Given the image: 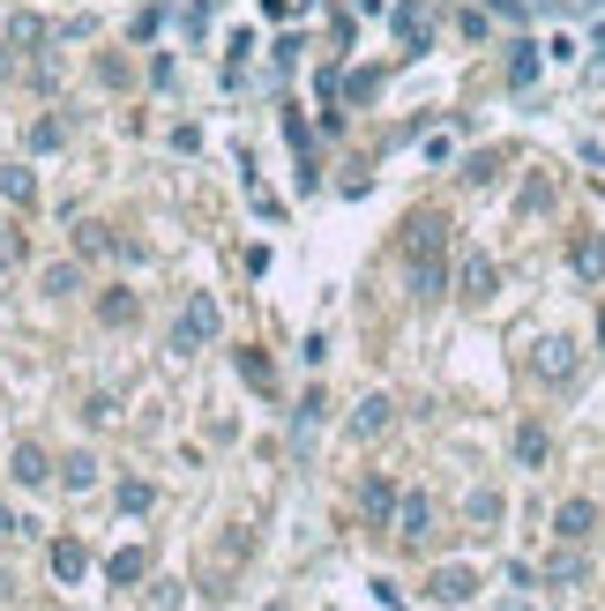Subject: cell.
Here are the masks:
<instances>
[{"instance_id":"obj_1","label":"cell","mask_w":605,"mask_h":611,"mask_svg":"<svg viewBox=\"0 0 605 611\" xmlns=\"http://www.w3.org/2000/svg\"><path fill=\"white\" fill-rule=\"evenodd\" d=\"M403 262H411V298H449V224L419 209V217L403 224Z\"/></svg>"},{"instance_id":"obj_2","label":"cell","mask_w":605,"mask_h":611,"mask_svg":"<svg viewBox=\"0 0 605 611\" xmlns=\"http://www.w3.org/2000/svg\"><path fill=\"white\" fill-rule=\"evenodd\" d=\"M209 336H217V298L195 292L187 306H179V321H173V351H202Z\"/></svg>"},{"instance_id":"obj_3","label":"cell","mask_w":605,"mask_h":611,"mask_svg":"<svg viewBox=\"0 0 605 611\" xmlns=\"http://www.w3.org/2000/svg\"><path fill=\"white\" fill-rule=\"evenodd\" d=\"M389 530H397L403 544H427V538H433V500H427V492H397V507H389Z\"/></svg>"},{"instance_id":"obj_4","label":"cell","mask_w":605,"mask_h":611,"mask_svg":"<svg viewBox=\"0 0 605 611\" xmlns=\"http://www.w3.org/2000/svg\"><path fill=\"white\" fill-rule=\"evenodd\" d=\"M456 284H463V298H471V306H486V298L501 292V269H494V254H463V276H456Z\"/></svg>"},{"instance_id":"obj_5","label":"cell","mask_w":605,"mask_h":611,"mask_svg":"<svg viewBox=\"0 0 605 611\" xmlns=\"http://www.w3.org/2000/svg\"><path fill=\"white\" fill-rule=\"evenodd\" d=\"M8 477L16 485H52V455L38 441H16V455H8Z\"/></svg>"},{"instance_id":"obj_6","label":"cell","mask_w":605,"mask_h":611,"mask_svg":"<svg viewBox=\"0 0 605 611\" xmlns=\"http://www.w3.org/2000/svg\"><path fill=\"white\" fill-rule=\"evenodd\" d=\"M591 530H598V507H591V500H560L554 507V538L560 544H583Z\"/></svg>"},{"instance_id":"obj_7","label":"cell","mask_w":605,"mask_h":611,"mask_svg":"<svg viewBox=\"0 0 605 611\" xmlns=\"http://www.w3.org/2000/svg\"><path fill=\"white\" fill-rule=\"evenodd\" d=\"M530 366H538V381H576V343H568V336H546Z\"/></svg>"},{"instance_id":"obj_8","label":"cell","mask_w":605,"mask_h":611,"mask_svg":"<svg viewBox=\"0 0 605 611\" xmlns=\"http://www.w3.org/2000/svg\"><path fill=\"white\" fill-rule=\"evenodd\" d=\"M397 46H403V60H419V52L433 46V23H427V8H419V0H403V16H397Z\"/></svg>"},{"instance_id":"obj_9","label":"cell","mask_w":605,"mask_h":611,"mask_svg":"<svg viewBox=\"0 0 605 611\" xmlns=\"http://www.w3.org/2000/svg\"><path fill=\"white\" fill-rule=\"evenodd\" d=\"M568 269H576L583 284H605V239H598V231H576V246H568Z\"/></svg>"},{"instance_id":"obj_10","label":"cell","mask_w":605,"mask_h":611,"mask_svg":"<svg viewBox=\"0 0 605 611\" xmlns=\"http://www.w3.org/2000/svg\"><path fill=\"white\" fill-rule=\"evenodd\" d=\"M471 589H479V574H471V566H433L427 597H433V604H463Z\"/></svg>"},{"instance_id":"obj_11","label":"cell","mask_w":605,"mask_h":611,"mask_svg":"<svg viewBox=\"0 0 605 611\" xmlns=\"http://www.w3.org/2000/svg\"><path fill=\"white\" fill-rule=\"evenodd\" d=\"M143 574H150V552H143V544H127V552L105 560V582H113V589H135Z\"/></svg>"},{"instance_id":"obj_12","label":"cell","mask_w":605,"mask_h":611,"mask_svg":"<svg viewBox=\"0 0 605 611\" xmlns=\"http://www.w3.org/2000/svg\"><path fill=\"white\" fill-rule=\"evenodd\" d=\"M389 417H397V403H389V395H367V403L352 411V433H359V441H381V433H389Z\"/></svg>"},{"instance_id":"obj_13","label":"cell","mask_w":605,"mask_h":611,"mask_svg":"<svg viewBox=\"0 0 605 611\" xmlns=\"http://www.w3.org/2000/svg\"><path fill=\"white\" fill-rule=\"evenodd\" d=\"M82 574H90L82 538H52V582H82Z\"/></svg>"},{"instance_id":"obj_14","label":"cell","mask_w":605,"mask_h":611,"mask_svg":"<svg viewBox=\"0 0 605 611\" xmlns=\"http://www.w3.org/2000/svg\"><path fill=\"white\" fill-rule=\"evenodd\" d=\"M98 321H105V328H135V321H143V298H135V292H105L98 298Z\"/></svg>"},{"instance_id":"obj_15","label":"cell","mask_w":605,"mask_h":611,"mask_svg":"<svg viewBox=\"0 0 605 611\" xmlns=\"http://www.w3.org/2000/svg\"><path fill=\"white\" fill-rule=\"evenodd\" d=\"M546 455H554L546 425H516V463H524V470H546Z\"/></svg>"},{"instance_id":"obj_16","label":"cell","mask_w":605,"mask_h":611,"mask_svg":"<svg viewBox=\"0 0 605 611\" xmlns=\"http://www.w3.org/2000/svg\"><path fill=\"white\" fill-rule=\"evenodd\" d=\"M0 201H16V209H30V201H38V179H30L23 165H0Z\"/></svg>"},{"instance_id":"obj_17","label":"cell","mask_w":605,"mask_h":611,"mask_svg":"<svg viewBox=\"0 0 605 611\" xmlns=\"http://www.w3.org/2000/svg\"><path fill=\"white\" fill-rule=\"evenodd\" d=\"M546 582H554V589H583V552H576V544L546 560Z\"/></svg>"},{"instance_id":"obj_18","label":"cell","mask_w":605,"mask_h":611,"mask_svg":"<svg viewBox=\"0 0 605 611\" xmlns=\"http://www.w3.org/2000/svg\"><path fill=\"white\" fill-rule=\"evenodd\" d=\"M52 477H60L68 492H90V485H98V455H68V463L52 470Z\"/></svg>"},{"instance_id":"obj_19","label":"cell","mask_w":605,"mask_h":611,"mask_svg":"<svg viewBox=\"0 0 605 611\" xmlns=\"http://www.w3.org/2000/svg\"><path fill=\"white\" fill-rule=\"evenodd\" d=\"M508 82H516V90H530V82H538V46H524V38H516V52H508Z\"/></svg>"},{"instance_id":"obj_20","label":"cell","mask_w":605,"mask_h":611,"mask_svg":"<svg viewBox=\"0 0 605 611\" xmlns=\"http://www.w3.org/2000/svg\"><path fill=\"white\" fill-rule=\"evenodd\" d=\"M516 209H524V217H546V209H554V179L538 171V179H530L524 195H516Z\"/></svg>"},{"instance_id":"obj_21","label":"cell","mask_w":605,"mask_h":611,"mask_svg":"<svg viewBox=\"0 0 605 611\" xmlns=\"http://www.w3.org/2000/svg\"><path fill=\"white\" fill-rule=\"evenodd\" d=\"M8 46H16V52H38V46H46V23H38V16H16V23H8Z\"/></svg>"},{"instance_id":"obj_22","label":"cell","mask_w":605,"mask_h":611,"mask_svg":"<svg viewBox=\"0 0 605 611\" xmlns=\"http://www.w3.org/2000/svg\"><path fill=\"white\" fill-rule=\"evenodd\" d=\"M359 500H367V514H374V522H389V507H397V485H389V477H367V492H359Z\"/></svg>"},{"instance_id":"obj_23","label":"cell","mask_w":605,"mask_h":611,"mask_svg":"<svg viewBox=\"0 0 605 611\" xmlns=\"http://www.w3.org/2000/svg\"><path fill=\"white\" fill-rule=\"evenodd\" d=\"M46 292L52 298H76L82 292V269H76V262H52V269H46Z\"/></svg>"},{"instance_id":"obj_24","label":"cell","mask_w":605,"mask_h":611,"mask_svg":"<svg viewBox=\"0 0 605 611\" xmlns=\"http://www.w3.org/2000/svg\"><path fill=\"white\" fill-rule=\"evenodd\" d=\"M240 381L270 395V358H262V351H240Z\"/></svg>"},{"instance_id":"obj_25","label":"cell","mask_w":605,"mask_h":611,"mask_svg":"<svg viewBox=\"0 0 605 611\" xmlns=\"http://www.w3.org/2000/svg\"><path fill=\"white\" fill-rule=\"evenodd\" d=\"M374 90H381V68H359L352 82H344V105H367Z\"/></svg>"},{"instance_id":"obj_26","label":"cell","mask_w":605,"mask_h":611,"mask_svg":"<svg viewBox=\"0 0 605 611\" xmlns=\"http://www.w3.org/2000/svg\"><path fill=\"white\" fill-rule=\"evenodd\" d=\"M68 142V120H30V149H60Z\"/></svg>"},{"instance_id":"obj_27","label":"cell","mask_w":605,"mask_h":611,"mask_svg":"<svg viewBox=\"0 0 605 611\" xmlns=\"http://www.w3.org/2000/svg\"><path fill=\"white\" fill-rule=\"evenodd\" d=\"M76 246H82V254H113V246H120V239H113L105 224H76Z\"/></svg>"},{"instance_id":"obj_28","label":"cell","mask_w":605,"mask_h":611,"mask_svg":"<svg viewBox=\"0 0 605 611\" xmlns=\"http://www.w3.org/2000/svg\"><path fill=\"white\" fill-rule=\"evenodd\" d=\"M23 254H30V239H23V231H8V224H0V269H23Z\"/></svg>"},{"instance_id":"obj_29","label":"cell","mask_w":605,"mask_h":611,"mask_svg":"<svg viewBox=\"0 0 605 611\" xmlns=\"http://www.w3.org/2000/svg\"><path fill=\"white\" fill-rule=\"evenodd\" d=\"M150 500H157V492L143 485V477H127V485H120V507H127V514H150Z\"/></svg>"},{"instance_id":"obj_30","label":"cell","mask_w":605,"mask_h":611,"mask_svg":"<svg viewBox=\"0 0 605 611\" xmlns=\"http://www.w3.org/2000/svg\"><path fill=\"white\" fill-rule=\"evenodd\" d=\"M98 82L105 90H127V60H98Z\"/></svg>"},{"instance_id":"obj_31","label":"cell","mask_w":605,"mask_h":611,"mask_svg":"<svg viewBox=\"0 0 605 611\" xmlns=\"http://www.w3.org/2000/svg\"><path fill=\"white\" fill-rule=\"evenodd\" d=\"M23 530H30V522H16V514L0 507V538H23Z\"/></svg>"},{"instance_id":"obj_32","label":"cell","mask_w":605,"mask_h":611,"mask_svg":"<svg viewBox=\"0 0 605 611\" xmlns=\"http://www.w3.org/2000/svg\"><path fill=\"white\" fill-rule=\"evenodd\" d=\"M598 351H605V306H598Z\"/></svg>"}]
</instances>
